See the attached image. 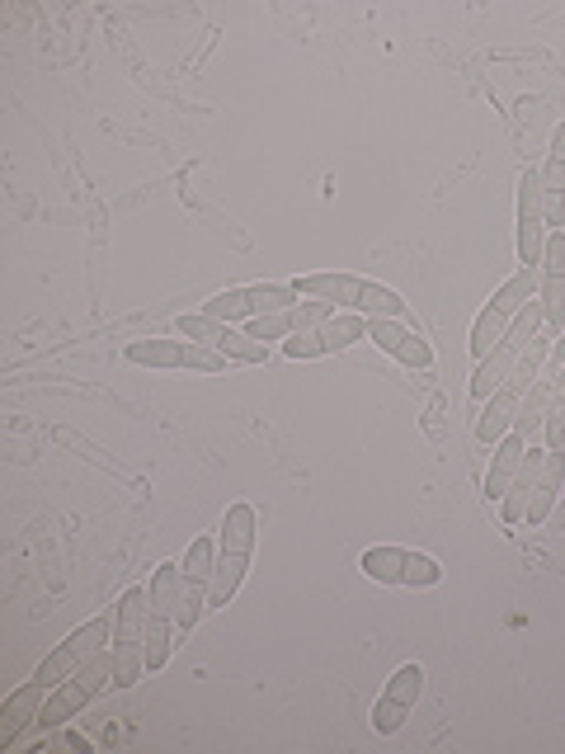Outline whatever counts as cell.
Segmentation results:
<instances>
[{"label":"cell","mask_w":565,"mask_h":754,"mask_svg":"<svg viewBox=\"0 0 565 754\" xmlns=\"http://www.w3.org/2000/svg\"><path fill=\"white\" fill-rule=\"evenodd\" d=\"M514 415H518V391H514V387H499L490 401H480V410H476V439L495 448L504 434L514 429Z\"/></svg>","instance_id":"30bf717a"},{"label":"cell","mask_w":565,"mask_h":754,"mask_svg":"<svg viewBox=\"0 0 565 754\" xmlns=\"http://www.w3.org/2000/svg\"><path fill=\"white\" fill-rule=\"evenodd\" d=\"M419 693H424V665H415V661L400 665L387 679V688H381V698L373 703V731L377 736H396V731L406 726V717L419 703Z\"/></svg>","instance_id":"5b68a950"},{"label":"cell","mask_w":565,"mask_h":754,"mask_svg":"<svg viewBox=\"0 0 565 754\" xmlns=\"http://www.w3.org/2000/svg\"><path fill=\"white\" fill-rule=\"evenodd\" d=\"M438 581H443V566L434 557H424V552H410V557H406V581H400V585H406V589H434Z\"/></svg>","instance_id":"83f0119b"},{"label":"cell","mask_w":565,"mask_h":754,"mask_svg":"<svg viewBox=\"0 0 565 754\" xmlns=\"http://www.w3.org/2000/svg\"><path fill=\"white\" fill-rule=\"evenodd\" d=\"M547 279H561L565 274V231H547V246H542V265H537Z\"/></svg>","instance_id":"d6a6232c"},{"label":"cell","mask_w":565,"mask_h":754,"mask_svg":"<svg viewBox=\"0 0 565 754\" xmlns=\"http://www.w3.org/2000/svg\"><path fill=\"white\" fill-rule=\"evenodd\" d=\"M204 608H208V581H189L185 604H179V618H175V632H194L198 618H204Z\"/></svg>","instance_id":"4316f807"},{"label":"cell","mask_w":565,"mask_h":754,"mask_svg":"<svg viewBox=\"0 0 565 754\" xmlns=\"http://www.w3.org/2000/svg\"><path fill=\"white\" fill-rule=\"evenodd\" d=\"M217 349L227 354L231 364H269V345L265 340H255V335H246V330H221V340H217Z\"/></svg>","instance_id":"44dd1931"},{"label":"cell","mask_w":565,"mask_h":754,"mask_svg":"<svg viewBox=\"0 0 565 754\" xmlns=\"http://www.w3.org/2000/svg\"><path fill=\"white\" fill-rule=\"evenodd\" d=\"M118 608V627H113V684L132 688L147 674V618H151V589H128Z\"/></svg>","instance_id":"277c9868"},{"label":"cell","mask_w":565,"mask_h":754,"mask_svg":"<svg viewBox=\"0 0 565 754\" xmlns=\"http://www.w3.org/2000/svg\"><path fill=\"white\" fill-rule=\"evenodd\" d=\"M48 693H52V688L33 674V679H29L24 688H14L10 698L0 703V745H14V741H19V731H24V726H38V712H43Z\"/></svg>","instance_id":"52a82bcc"},{"label":"cell","mask_w":565,"mask_h":754,"mask_svg":"<svg viewBox=\"0 0 565 754\" xmlns=\"http://www.w3.org/2000/svg\"><path fill=\"white\" fill-rule=\"evenodd\" d=\"M552 364L565 368V330H561V340H552Z\"/></svg>","instance_id":"d590c367"},{"label":"cell","mask_w":565,"mask_h":754,"mask_svg":"<svg viewBox=\"0 0 565 754\" xmlns=\"http://www.w3.org/2000/svg\"><path fill=\"white\" fill-rule=\"evenodd\" d=\"M185 575L189 581H208L212 585V566H217V538H194L189 552H185Z\"/></svg>","instance_id":"484cf974"},{"label":"cell","mask_w":565,"mask_h":754,"mask_svg":"<svg viewBox=\"0 0 565 754\" xmlns=\"http://www.w3.org/2000/svg\"><path fill=\"white\" fill-rule=\"evenodd\" d=\"M255 538H259V509L250 500H236L221 514V528H217V566L208 585V608H227L236 599V589L246 581L250 557H255Z\"/></svg>","instance_id":"6da1fadb"},{"label":"cell","mask_w":565,"mask_h":754,"mask_svg":"<svg viewBox=\"0 0 565 754\" xmlns=\"http://www.w3.org/2000/svg\"><path fill=\"white\" fill-rule=\"evenodd\" d=\"M537 302H542V311H547V330L561 335L565 330V274H561V279H547V274H542Z\"/></svg>","instance_id":"cb8c5ba5"},{"label":"cell","mask_w":565,"mask_h":754,"mask_svg":"<svg viewBox=\"0 0 565 754\" xmlns=\"http://www.w3.org/2000/svg\"><path fill=\"white\" fill-rule=\"evenodd\" d=\"M547 415H552V377H537V383L518 396L514 434H523V439H533V434L547 429Z\"/></svg>","instance_id":"5bb4252c"},{"label":"cell","mask_w":565,"mask_h":754,"mask_svg":"<svg viewBox=\"0 0 565 754\" xmlns=\"http://www.w3.org/2000/svg\"><path fill=\"white\" fill-rule=\"evenodd\" d=\"M523 453H528V439H523V434H514V429L495 444V453H490V472H486V495H490V500H504V495H509L514 476H518V463H523Z\"/></svg>","instance_id":"9c48e42d"},{"label":"cell","mask_w":565,"mask_h":754,"mask_svg":"<svg viewBox=\"0 0 565 754\" xmlns=\"http://www.w3.org/2000/svg\"><path fill=\"white\" fill-rule=\"evenodd\" d=\"M537 288H542V269H518L514 279H504V284L490 292V307H499L504 316H518V311L537 297Z\"/></svg>","instance_id":"9a60e30c"},{"label":"cell","mask_w":565,"mask_h":754,"mask_svg":"<svg viewBox=\"0 0 565 754\" xmlns=\"http://www.w3.org/2000/svg\"><path fill=\"white\" fill-rule=\"evenodd\" d=\"M406 557H410L406 547H368L363 552V562H358V571L368 575V581H377V585H400L406 581Z\"/></svg>","instance_id":"e0dca14e"},{"label":"cell","mask_w":565,"mask_h":754,"mask_svg":"<svg viewBox=\"0 0 565 754\" xmlns=\"http://www.w3.org/2000/svg\"><path fill=\"white\" fill-rule=\"evenodd\" d=\"M547 166H565V123L552 132V151H547Z\"/></svg>","instance_id":"836d02e7"},{"label":"cell","mask_w":565,"mask_h":754,"mask_svg":"<svg viewBox=\"0 0 565 754\" xmlns=\"http://www.w3.org/2000/svg\"><path fill=\"white\" fill-rule=\"evenodd\" d=\"M151 613H160V618H179V604H185V589H189V575L179 562H166V566H156L151 575Z\"/></svg>","instance_id":"7c38bea8"},{"label":"cell","mask_w":565,"mask_h":754,"mask_svg":"<svg viewBox=\"0 0 565 754\" xmlns=\"http://www.w3.org/2000/svg\"><path fill=\"white\" fill-rule=\"evenodd\" d=\"M175 330L185 335V340H194V345H212V349H217V340H221V330H227V326L212 321L208 311H185V316L175 321Z\"/></svg>","instance_id":"d4e9b609"},{"label":"cell","mask_w":565,"mask_h":754,"mask_svg":"<svg viewBox=\"0 0 565 754\" xmlns=\"http://www.w3.org/2000/svg\"><path fill=\"white\" fill-rule=\"evenodd\" d=\"M547 354H552V340H542V335H537V340L514 359V373H509V383H504V387H514V391L523 396V391H528L537 377H542V364H547Z\"/></svg>","instance_id":"d6986e66"},{"label":"cell","mask_w":565,"mask_h":754,"mask_svg":"<svg viewBox=\"0 0 565 754\" xmlns=\"http://www.w3.org/2000/svg\"><path fill=\"white\" fill-rule=\"evenodd\" d=\"M204 311L212 316V321L221 326H231V321H250L255 307H250V288H227V292H217L204 302Z\"/></svg>","instance_id":"ffe728a7"},{"label":"cell","mask_w":565,"mask_h":754,"mask_svg":"<svg viewBox=\"0 0 565 754\" xmlns=\"http://www.w3.org/2000/svg\"><path fill=\"white\" fill-rule=\"evenodd\" d=\"M246 288H250V307H255V316H265V311H288V307L301 302L293 284H246Z\"/></svg>","instance_id":"603a6c76"},{"label":"cell","mask_w":565,"mask_h":754,"mask_svg":"<svg viewBox=\"0 0 565 754\" xmlns=\"http://www.w3.org/2000/svg\"><path fill=\"white\" fill-rule=\"evenodd\" d=\"M170 637H175V623H170V618H160V613H151V618H147V674L166 669L170 646H175Z\"/></svg>","instance_id":"7402d4cb"},{"label":"cell","mask_w":565,"mask_h":754,"mask_svg":"<svg viewBox=\"0 0 565 754\" xmlns=\"http://www.w3.org/2000/svg\"><path fill=\"white\" fill-rule=\"evenodd\" d=\"M438 410H443V401H438V396H434V401H429V420H424V425H429V434H434V439H438V434H443V425H438Z\"/></svg>","instance_id":"e575fe53"},{"label":"cell","mask_w":565,"mask_h":754,"mask_svg":"<svg viewBox=\"0 0 565 754\" xmlns=\"http://www.w3.org/2000/svg\"><path fill=\"white\" fill-rule=\"evenodd\" d=\"M123 359L132 364V368H185V359H189V340H166V335H151V340H132L128 349H123Z\"/></svg>","instance_id":"8fae6325"},{"label":"cell","mask_w":565,"mask_h":754,"mask_svg":"<svg viewBox=\"0 0 565 754\" xmlns=\"http://www.w3.org/2000/svg\"><path fill=\"white\" fill-rule=\"evenodd\" d=\"M335 316V307L330 302H316V297H301L297 307H288V321H293V330H320Z\"/></svg>","instance_id":"f1b7e54d"},{"label":"cell","mask_w":565,"mask_h":754,"mask_svg":"<svg viewBox=\"0 0 565 754\" xmlns=\"http://www.w3.org/2000/svg\"><path fill=\"white\" fill-rule=\"evenodd\" d=\"M316 335H320V345H326V354H345L349 345L368 340V316H358V311H335Z\"/></svg>","instance_id":"2e32d148"},{"label":"cell","mask_w":565,"mask_h":754,"mask_svg":"<svg viewBox=\"0 0 565 754\" xmlns=\"http://www.w3.org/2000/svg\"><path fill=\"white\" fill-rule=\"evenodd\" d=\"M326 354V345H320V335L316 330H293L288 340H282V359H320Z\"/></svg>","instance_id":"4dcf8cb0"},{"label":"cell","mask_w":565,"mask_h":754,"mask_svg":"<svg viewBox=\"0 0 565 754\" xmlns=\"http://www.w3.org/2000/svg\"><path fill=\"white\" fill-rule=\"evenodd\" d=\"M185 368H194V373H227L231 359H227L221 349H212V345H194V340H189V359H185Z\"/></svg>","instance_id":"1f68e13d"},{"label":"cell","mask_w":565,"mask_h":754,"mask_svg":"<svg viewBox=\"0 0 565 754\" xmlns=\"http://www.w3.org/2000/svg\"><path fill=\"white\" fill-rule=\"evenodd\" d=\"M246 335H255V340H288L293 335V321H288V311H265V316H250L246 321Z\"/></svg>","instance_id":"f546056e"},{"label":"cell","mask_w":565,"mask_h":754,"mask_svg":"<svg viewBox=\"0 0 565 754\" xmlns=\"http://www.w3.org/2000/svg\"><path fill=\"white\" fill-rule=\"evenodd\" d=\"M561 486H565V453H556V448H547V463H542V472H537V482H533V500H528V528H537V524H547L552 519V509H556V500H561Z\"/></svg>","instance_id":"ba28073f"},{"label":"cell","mask_w":565,"mask_h":754,"mask_svg":"<svg viewBox=\"0 0 565 754\" xmlns=\"http://www.w3.org/2000/svg\"><path fill=\"white\" fill-rule=\"evenodd\" d=\"M113 627H118V608H109V613H95L90 623H80L76 632H67L62 637V646L57 651H48L43 661H38V679H43L48 688H57V684H67L71 674H80L86 669L99 651H109L113 646Z\"/></svg>","instance_id":"3957f363"},{"label":"cell","mask_w":565,"mask_h":754,"mask_svg":"<svg viewBox=\"0 0 565 754\" xmlns=\"http://www.w3.org/2000/svg\"><path fill=\"white\" fill-rule=\"evenodd\" d=\"M509 321L514 316H504L499 307H480V316H476V326H472V359L480 364V359H490V354L499 349V340L509 335Z\"/></svg>","instance_id":"ac0fdd59"},{"label":"cell","mask_w":565,"mask_h":754,"mask_svg":"<svg viewBox=\"0 0 565 754\" xmlns=\"http://www.w3.org/2000/svg\"><path fill=\"white\" fill-rule=\"evenodd\" d=\"M368 340H373L381 354H391L396 364H406V368H419V373L434 368V349H429V340H424L419 330H410L406 321H387V316H373V321H368Z\"/></svg>","instance_id":"8992f818"},{"label":"cell","mask_w":565,"mask_h":754,"mask_svg":"<svg viewBox=\"0 0 565 754\" xmlns=\"http://www.w3.org/2000/svg\"><path fill=\"white\" fill-rule=\"evenodd\" d=\"M297 297H316V302H330L335 311H358V316H387V321H406L410 302L400 292H391L387 284H373V279H358V274H301L293 284Z\"/></svg>","instance_id":"7a4b0ae2"},{"label":"cell","mask_w":565,"mask_h":754,"mask_svg":"<svg viewBox=\"0 0 565 754\" xmlns=\"http://www.w3.org/2000/svg\"><path fill=\"white\" fill-rule=\"evenodd\" d=\"M514 359H518V349L509 340H499V349L490 354V359H480L476 373H472V401H490V396L509 383V373H514Z\"/></svg>","instance_id":"4fadbf2b"}]
</instances>
